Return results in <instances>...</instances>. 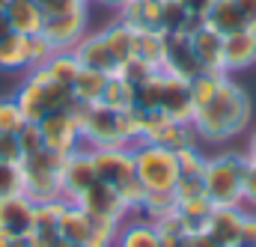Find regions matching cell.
I'll use <instances>...</instances> for the list:
<instances>
[{
    "instance_id": "6da1fadb",
    "label": "cell",
    "mask_w": 256,
    "mask_h": 247,
    "mask_svg": "<svg viewBox=\"0 0 256 247\" xmlns=\"http://www.w3.org/2000/svg\"><path fill=\"white\" fill-rule=\"evenodd\" d=\"M250 116H254V104H250L248 92L226 78V84L218 90V96H212L202 108L194 110L191 125L196 137H202L208 143H226V140L238 137L242 131H248Z\"/></svg>"
},
{
    "instance_id": "7a4b0ae2",
    "label": "cell",
    "mask_w": 256,
    "mask_h": 247,
    "mask_svg": "<svg viewBox=\"0 0 256 247\" xmlns=\"http://www.w3.org/2000/svg\"><path fill=\"white\" fill-rule=\"evenodd\" d=\"M74 114V120L80 125V137L86 149H102V146H134L140 140V128H143V110L131 108V110H114L102 102L96 104H84V102H72L68 108Z\"/></svg>"
},
{
    "instance_id": "3957f363",
    "label": "cell",
    "mask_w": 256,
    "mask_h": 247,
    "mask_svg": "<svg viewBox=\"0 0 256 247\" xmlns=\"http://www.w3.org/2000/svg\"><path fill=\"white\" fill-rule=\"evenodd\" d=\"M134 108L164 114L167 120H176V122H191L194 120L191 86H188V80L158 68L146 84L134 86Z\"/></svg>"
},
{
    "instance_id": "277c9868",
    "label": "cell",
    "mask_w": 256,
    "mask_h": 247,
    "mask_svg": "<svg viewBox=\"0 0 256 247\" xmlns=\"http://www.w3.org/2000/svg\"><path fill=\"white\" fill-rule=\"evenodd\" d=\"M12 98L18 102V108H21V114H24L27 122H39V120H45L48 114L68 110L72 102H74L72 86L57 84L45 68H30Z\"/></svg>"
},
{
    "instance_id": "5b68a950",
    "label": "cell",
    "mask_w": 256,
    "mask_h": 247,
    "mask_svg": "<svg viewBox=\"0 0 256 247\" xmlns=\"http://www.w3.org/2000/svg\"><path fill=\"white\" fill-rule=\"evenodd\" d=\"M90 152H92V164H96L98 179L108 182L110 188H116V194L122 196L128 212L137 214L146 190H143L140 179H137L131 146H102V149H90Z\"/></svg>"
},
{
    "instance_id": "8992f818",
    "label": "cell",
    "mask_w": 256,
    "mask_h": 247,
    "mask_svg": "<svg viewBox=\"0 0 256 247\" xmlns=\"http://www.w3.org/2000/svg\"><path fill=\"white\" fill-rule=\"evenodd\" d=\"M131 152H134V170H137L143 190H149V194H173L176 190L182 170H179V158L173 149L137 140L131 146Z\"/></svg>"
},
{
    "instance_id": "52a82bcc",
    "label": "cell",
    "mask_w": 256,
    "mask_h": 247,
    "mask_svg": "<svg viewBox=\"0 0 256 247\" xmlns=\"http://www.w3.org/2000/svg\"><path fill=\"white\" fill-rule=\"evenodd\" d=\"M63 164L66 155H57L51 149H39L21 158L24 170V196H30L36 206L63 200Z\"/></svg>"
},
{
    "instance_id": "ba28073f",
    "label": "cell",
    "mask_w": 256,
    "mask_h": 247,
    "mask_svg": "<svg viewBox=\"0 0 256 247\" xmlns=\"http://www.w3.org/2000/svg\"><path fill=\"white\" fill-rule=\"evenodd\" d=\"M244 167H248V152H220L206 161L202 182L214 206H242Z\"/></svg>"
},
{
    "instance_id": "9c48e42d",
    "label": "cell",
    "mask_w": 256,
    "mask_h": 247,
    "mask_svg": "<svg viewBox=\"0 0 256 247\" xmlns=\"http://www.w3.org/2000/svg\"><path fill=\"white\" fill-rule=\"evenodd\" d=\"M116 230H120V226L104 224V220H96V218H92V214H86L80 206L66 202L63 220H60V236H63V242H68V244L114 247Z\"/></svg>"
},
{
    "instance_id": "30bf717a",
    "label": "cell",
    "mask_w": 256,
    "mask_h": 247,
    "mask_svg": "<svg viewBox=\"0 0 256 247\" xmlns=\"http://www.w3.org/2000/svg\"><path fill=\"white\" fill-rule=\"evenodd\" d=\"M140 140L143 143H158V146H167V149L179 152V149L196 143V131H194L191 122H176V120H167L164 114L143 110Z\"/></svg>"
},
{
    "instance_id": "8fae6325",
    "label": "cell",
    "mask_w": 256,
    "mask_h": 247,
    "mask_svg": "<svg viewBox=\"0 0 256 247\" xmlns=\"http://www.w3.org/2000/svg\"><path fill=\"white\" fill-rule=\"evenodd\" d=\"M74 206H80L86 214H92L96 220H104V224H114V226H120L122 220H126L128 214V206L122 202V196L116 194V188H110L108 182H92V185L86 188L78 200H74Z\"/></svg>"
},
{
    "instance_id": "7c38bea8",
    "label": "cell",
    "mask_w": 256,
    "mask_h": 247,
    "mask_svg": "<svg viewBox=\"0 0 256 247\" xmlns=\"http://www.w3.org/2000/svg\"><path fill=\"white\" fill-rule=\"evenodd\" d=\"M39 131H42V143L45 149L57 152V155H72L84 146V137H80V125L74 120L72 110H57V114H48L45 120H39Z\"/></svg>"
},
{
    "instance_id": "4fadbf2b",
    "label": "cell",
    "mask_w": 256,
    "mask_h": 247,
    "mask_svg": "<svg viewBox=\"0 0 256 247\" xmlns=\"http://www.w3.org/2000/svg\"><path fill=\"white\" fill-rule=\"evenodd\" d=\"M42 36L54 45V51H72L86 36V6H78L63 15H45Z\"/></svg>"
},
{
    "instance_id": "5bb4252c",
    "label": "cell",
    "mask_w": 256,
    "mask_h": 247,
    "mask_svg": "<svg viewBox=\"0 0 256 247\" xmlns=\"http://www.w3.org/2000/svg\"><path fill=\"white\" fill-rule=\"evenodd\" d=\"M244 218H248L244 206H214L206 232L218 247H236L244 238Z\"/></svg>"
},
{
    "instance_id": "9a60e30c",
    "label": "cell",
    "mask_w": 256,
    "mask_h": 247,
    "mask_svg": "<svg viewBox=\"0 0 256 247\" xmlns=\"http://www.w3.org/2000/svg\"><path fill=\"white\" fill-rule=\"evenodd\" d=\"M98 182V173H96V164H92V152L86 146H80L78 152L66 155L63 164V200L74 202L86 188Z\"/></svg>"
},
{
    "instance_id": "2e32d148",
    "label": "cell",
    "mask_w": 256,
    "mask_h": 247,
    "mask_svg": "<svg viewBox=\"0 0 256 247\" xmlns=\"http://www.w3.org/2000/svg\"><path fill=\"white\" fill-rule=\"evenodd\" d=\"M161 72L176 74L182 80H191L200 68V62L194 57L191 36L188 33H164V60H161Z\"/></svg>"
},
{
    "instance_id": "e0dca14e",
    "label": "cell",
    "mask_w": 256,
    "mask_h": 247,
    "mask_svg": "<svg viewBox=\"0 0 256 247\" xmlns=\"http://www.w3.org/2000/svg\"><path fill=\"white\" fill-rule=\"evenodd\" d=\"M36 220V202L24 194L0 200V232L12 238H30Z\"/></svg>"
},
{
    "instance_id": "ac0fdd59",
    "label": "cell",
    "mask_w": 256,
    "mask_h": 247,
    "mask_svg": "<svg viewBox=\"0 0 256 247\" xmlns=\"http://www.w3.org/2000/svg\"><path fill=\"white\" fill-rule=\"evenodd\" d=\"M66 202L68 200H54V202L36 206V220H33V232H30V242L36 247H54L63 242L60 220H63Z\"/></svg>"
},
{
    "instance_id": "d6986e66",
    "label": "cell",
    "mask_w": 256,
    "mask_h": 247,
    "mask_svg": "<svg viewBox=\"0 0 256 247\" xmlns=\"http://www.w3.org/2000/svg\"><path fill=\"white\" fill-rule=\"evenodd\" d=\"M191 48L200 68H206V72H226V66H224V33H218L214 27H208V24L196 27L191 33Z\"/></svg>"
},
{
    "instance_id": "ffe728a7",
    "label": "cell",
    "mask_w": 256,
    "mask_h": 247,
    "mask_svg": "<svg viewBox=\"0 0 256 247\" xmlns=\"http://www.w3.org/2000/svg\"><path fill=\"white\" fill-rule=\"evenodd\" d=\"M74 57L80 60V66H86V68H96V72H102V74H116L120 72V62L114 57V51L108 48V42H104V36L102 33H86L74 48Z\"/></svg>"
},
{
    "instance_id": "44dd1931",
    "label": "cell",
    "mask_w": 256,
    "mask_h": 247,
    "mask_svg": "<svg viewBox=\"0 0 256 247\" xmlns=\"http://www.w3.org/2000/svg\"><path fill=\"white\" fill-rule=\"evenodd\" d=\"M256 62V33L254 30H236L224 36V66L226 72H242Z\"/></svg>"
},
{
    "instance_id": "7402d4cb",
    "label": "cell",
    "mask_w": 256,
    "mask_h": 247,
    "mask_svg": "<svg viewBox=\"0 0 256 247\" xmlns=\"http://www.w3.org/2000/svg\"><path fill=\"white\" fill-rule=\"evenodd\" d=\"M6 18H9V27L15 33H24V36H36L42 33V24H45V12L39 6V0H9L3 6Z\"/></svg>"
},
{
    "instance_id": "603a6c76",
    "label": "cell",
    "mask_w": 256,
    "mask_h": 247,
    "mask_svg": "<svg viewBox=\"0 0 256 247\" xmlns=\"http://www.w3.org/2000/svg\"><path fill=\"white\" fill-rule=\"evenodd\" d=\"M116 12L131 30H161V0H126Z\"/></svg>"
},
{
    "instance_id": "cb8c5ba5",
    "label": "cell",
    "mask_w": 256,
    "mask_h": 247,
    "mask_svg": "<svg viewBox=\"0 0 256 247\" xmlns=\"http://www.w3.org/2000/svg\"><path fill=\"white\" fill-rule=\"evenodd\" d=\"M114 247H161V236L155 230V224H149L146 218H134V220H122L116 230Z\"/></svg>"
},
{
    "instance_id": "d4e9b609",
    "label": "cell",
    "mask_w": 256,
    "mask_h": 247,
    "mask_svg": "<svg viewBox=\"0 0 256 247\" xmlns=\"http://www.w3.org/2000/svg\"><path fill=\"white\" fill-rule=\"evenodd\" d=\"M0 68L3 72H30V36L9 30L0 39Z\"/></svg>"
},
{
    "instance_id": "484cf974",
    "label": "cell",
    "mask_w": 256,
    "mask_h": 247,
    "mask_svg": "<svg viewBox=\"0 0 256 247\" xmlns=\"http://www.w3.org/2000/svg\"><path fill=\"white\" fill-rule=\"evenodd\" d=\"M206 24L214 27L218 33H224V36H230L236 30H248L244 12L236 6V0H214L212 9L206 12Z\"/></svg>"
},
{
    "instance_id": "4316f807",
    "label": "cell",
    "mask_w": 256,
    "mask_h": 247,
    "mask_svg": "<svg viewBox=\"0 0 256 247\" xmlns=\"http://www.w3.org/2000/svg\"><path fill=\"white\" fill-rule=\"evenodd\" d=\"M176 212L182 214L188 232H200V230H206V224H208V218H212V212H214V202H212L206 194H200V196H185V200H176Z\"/></svg>"
},
{
    "instance_id": "83f0119b",
    "label": "cell",
    "mask_w": 256,
    "mask_h": 247,
    "mask_svg": "<svg viewBox=\"0 0 256 247\" xmlns=\"http://www.w3.org/2000/svg\"><path fill=\"white\" fill-rule=\"evenodd\" d=\"M104 84H108V74L80 66V72H78V78H74V84H72V96H74V102L96 104V102H102V96H104Z\"/></svg>"
},
{
    "instance_id": "f1b7e54d",
    "label": "cell",
    "mask_w": 256,
    "mask_h": 247,
    "mask_svg": "<svg viewBox=\"0 0 256 247\" xmlns=\"http://www.w3.org/2000/svg\"><path fill=\"white\" fill-rule=\"evenodd\" d=\"M226 78H230V72H196L191 80H188V86H191V102H194V110L196 108H202L212 96H218V90L226 84Z\"/></svg>"
},
{
    "instance_id": "f546056e",
    "label": "cell",
    "mask_w": 256,
    "mask_h": 247,
    "mask_svg": "<svg viewBox=\"0 0 256 247\" xmlns=\"http://www.w3.org/2000/svg\"><path fill=\"white\" fill-rule=\"evenodd\" d=\"M134 57L149 60L161 68L164 60V30H134Z\"/></svg>"
},
{
    "instance_id": "4dcf8cb0",
    "label": "cell",
    "mask_w": 256,
    "mask_h": 247,
    "mask_svg": "<svg viewBox=\"0 0 256 247\" xmlns=\"http://www.w3.org/2000/svg\"><path fill=\"white\" fill-rule=\"evenodd\" d=\"M39 68H45L57 84L72 86L74 78H78V72H80V60L74 57V51H54L51 60L45 62V66H39Z\"/></svg>"
},
{
    "instance_id": "1f68e13d",
    "label": "cell",
    "mask_w": 256,
    "mask_h": 247,
    "mask_svg": "<svg viewBox=\"0 0 256 247\" xmlns=\"http://www.w3.org/2000/svg\"><path fill=\"white\" fill-rule=\"evenodd\" d=\"M102 104H108L114 110H131L134 108V86L128 84L122 74H110L108 84H104Z\"/></svg>"
},
{
    "instance_id": "d6a6232c",
    "label": "cell",
    "mask_w": 256,
    "mask_h": 247,
    "mask_svg": "<svg viewBox=\"0 0 256 247\" xmlns=\"http://www.w3.org/2000/svg\"><path fill=\"white\" fill-rule=\"evenodd\" d=\"M170 212H176V194H149V190H146V196H143V202L137 208V214L146 218L149 224L161 220Z\"/></svg>"
},
{
    "instance_id": "836d02e7",
    "label": "cell",
    "mask_w": 256,
    "mask_h": 247,
    "mask_svg": "<svg viewBox=\"0 0 256 247\" xmlns=\"http://www.w3.org/2000/svg\"><path fill=\"white\" fill-rule=\"evenodd\" d=\"M18 194H24V170H21V164L0 161V200L18 196Z\"/></svg>"
},
{
    "instance_id": "e575fe53",
    "label": "cell",
    "mask_w": 256,
    "mask_h": 247,
    "mask_svg": "<svg viewBox=\"0 0 256 247\" xmlns=\"http://www.w3.org/2000/svg\"><path fill=\"white\" fill-rule=\"evenodd\" d=\"M188 12L179 0H161V30L164 33H185Z\"/></svg>"
},
{
    "instance_id": "d590c367",
    "label": "cell",
    "mask_w": 256,
    "mask_h": 247,
    "mask_svg": "<svg viewBox=\"0 0 256 247\" xmlns=\"http://www.w3.org/2000/svg\"><path fill=\"white\" fill-rule=\"evenodd\" d=\"M24 114L15 98H0V134H18L24 128Z\"/></svg>"
},
{
    "instance_id": "8d00e7d4",
    "label": "cell",
    "mask_w": 256,
    "mask_h": 247,
    "mask_svg": "<svg viewBox=\"0 0 256 247\" xmlns=\"http://www.w3.org/2000/svg\"><path fill=\"white\" fill-rule=\"evenodd\" d=\"M158 72V66H152L149 60H140V57H131V60L122 62V68L116 72V74H122L131 86H140V84H146L152 74Z\"/></svg>"
},
{
    "instance_id": "74e56055",
    "label": "cell",
    "mask_w": 256,
    "mask_h": 247,
    "mask_svg": "<svg viewBox=\"0 0 256 247\" xmlns=\"http://www.w3.org/2000/svg\"><path fill=\"white\" fill-rule=\"evenodd\" d=\"M176 158H179V170H182V176H202L206 161H208V155H202V152L196 149V143H194V146H185V149H179Z\"/></svg>"
},
{
    "instance_id": "f35d334b",
    "label": "cell",
    "mask_w": 256,
    "mask_h": 247,
    "mask_svg": "<svg viewBox=\"0 0 256 247\" xmlns=\"http://www.w3.org/2000/svg\"><path fill=\"white\" fill-rule=\"evenodd\" d=\"M51 54H54V45L42 36V33H36V36H30V68H39V66H45V62L51 60Z\"/></svg>"
},
{
    "instance_id": "ab89813d",
    "label": "cell",
    "mask_w": 256,
    "mask_h": 247,
    "mask_svg": "<svg viewBox=\"0 0 256 247\" xmlns=\"http://www.w3.org/2000/svg\"><path fill=\"white\" fill-rule=\"evenodd\" d=\"M18 143H21V152L30 155V152H39L45 143H42V131L39 122H24V128L18 131Z\"/></svg>"
},
{
    "instance_id": "60d3db41",
    "label": "cell",
    "mask_w": 256,
    "mask_h": 247,
    "mask_svg": "<svg viewBox=\"0 0 256 247\" xmlns=\"http://www.w3.org/2000/svg\"><path fill=\"white\" fill-rule=\"evenodd\" d=\"M242 206H248L250 212H256V161L248 158L244 167V182H242Z\"/></svg>"
},
{
    "instance_id": "b9f144b4",
    "label": "cell",
    "mask_w": 256,
    "mask_h": 247,
    "mask_svg": "<svg viewBox=\"0 0 256 247\" xmlns=\"http://www.w3.org/2000/svg\"><path fill=\"white\" fill-rule=\"evenodd\" d=\"M21 158H24V152H21L18 134H0V161L21 164Z\"/></svg>"
},
{
    "instance_id": "7bdbcfd3",
    "label": "cell",
    "mask_w": 256,
    "mask_h": 247,
    "mask_svg": "<svg viewBox=\"0 0 256 247\" xmlns=\"http://www.w3.org/2000/svg\"><path fill=\"white\" fill-rule=\"evenodd\" d=\"M39 6L45 15H63V12H72V9L86 6V3H80V0H39Z\"/></svg>"
},
{
    "instance_id": "ee69618b",
    "label": "cell",
    "mask_w": 256,
    "mask_h": 247,
    "mask_svg": "<svg viewBox=\"0 0 256 247\" xmlns=\"http://www.w3.org/2000/svg\"><path fill=\"white\" fill-rule=\"evenodd\" d=\"M182 247H218V244L212 242V236L206 230H200V232H188L182 238Z\"/></svg>"
},
{
    "instance_id": "f6af8a7d",
    "label": "cell",
    "mask_w": 256,
    "mask_h": 247,
    "mask_svg": "<svg viewBox=\"0 0 256 247\" xmlns=\"http://www.w3.org/2000/svg\"><path fill=\"white\" fill-rule=\"evenodd\" d=\"M182 6H185V12L188 15H200V18H206V12L212 9V3L214 0H179Z\"/></svg>"
},
{
    "instance_id": "bcb514c9",
    "label": "cell",
    "mask_w": 256,
    "mask_h": 247,
    "mask_svg": "<svg viewBox=\"0 0 256 247\" xmlns=\"http://www.w3.org/2000/svg\"><path fill=\"white\" fill-rule=\"evenodd\" d=\"M236 6L244 12V21H248V30L256 33V0H236Z\"/></svg>"
},
{
    "instance_id": "7dc6e473",
    "label": "cell",
    "mask_w": 256,
    "mask_h": 247,
    "mask_svg": "<svg viewBox=\"0 0 256 247\" xmlns=\"http://www.w3.org/2000/svg\"><path fill=\"white\" fill-rule=\"evenodd\" d=\"M242 242L256 244V212H248V218H244V238Z\"/></svg>"
},
{
    "instance_id": "c3c4849f",
    "label": "cell",
    "mask_w": 256,
    "mask_h": 247,
    "mask_svg": "<svg viewBox=\"0 0 256 247\" xmlns=\"http://www.w3.org/2000/svg\"><path fill=\"white\" fill-rule=\"evenodd\" d=\"M9 30H12V27H9V18H6V12L0 9V39H3V36H6Z\"/></svg>"
},
{
    "instance_id": "681fc988",
    "label": "cell",
    "mask_w": 256,
    "mask_h": 247,
    "mask_svg": "<svg viewBox=\"0 0 256 247\" xmlns=\"http://www.w3.org/2000/svg\"><path fill=\"white\" fill-rule=\"evenodd\" d=\"M248 158H254L256 161V131L250 134V143H248Z\"/></svg>"
},
{
    "instance_id": "f907efd6",
    "label": "cell",
    "mask_w": 256,
    "mask_h": 247,
    "mask_svg": "<svg viewBox=\"0 0 256 247\" xmlns=\"http://www.w3.org/2000/svg\"><path fill=\"white\" fill-rule=\"evenodd\" d=\"M98 3H104V6H110V9H120L126 0H98Z\"/></svg>"
},
{
    "instance_id": "816d5d0a",
    "label": "cell",
    "mask_w": 256,
    "mask_h": 247,
    "mask_svg": "<svg viewBox=\"0 0 256 247\" xmlns=\"http://www.w3.org/2000/svg\"><path fill=\"white\" fill-rule=\"evenodd\" d=\"M54 247H90V244H68V242H60V244H54Z\"/></svg>"
},
{
    "instance_id": "f5cc1de1",
    "label": "cell",
    "mask_w": 256,
    "mask_h": 247,
    "mask_svg": "<svg viewBox=\"0 0 256 247\" xmlns=\"http://www.w3.org/2000/svg\"><path fill=\"white\" fill-rule=\"evenodd\" d=\"M236 247H256V244H248V242H242V244H236Z\"/></svg>"
},
{
    "instance_id": "db71d44e",
    "label": "cell",
    "mask_w": 256,
    "mask_h": 247,
    "mask_svg": "<svg viewBox=\"0 0 256 247\" xmlns=\"http://www.w3.org/2000/svg\"><path fill=\"white\" fill-rule=\"evenodd\" d=\"M6 3H9V0H0V9H3V6H6Z\"/></svg>"
},
{
    "instance_id": "11a10c76",
    "label": "cell",
    "mask_w": 256,
    "mask_h": 247,
    "mask_svg": "<svg viewBox=\"0 0 256 247\" xmlns=\"http://www.w3.org/2000/svg\"><path fill=\"white\" fill-rule=\"evenodd\" d=\"M24 247H36V244H33V242H27V244H24Z\"/></svg>"
},
{
    "instance_id": "9f6ffc18",
    "label": "cell",
    "mask_w": 256,
    "mask_h": 247,
    "mask_svg": "<svg viewBox=\"0 0 256 247\" xmlns=\"http://www.w3.org/2000/svg\"><path fill=\"white\" fill-rule=\"evenodd\" d=\"M80 3H86V0H80Z\"/></svg>"
}]
</instances>
